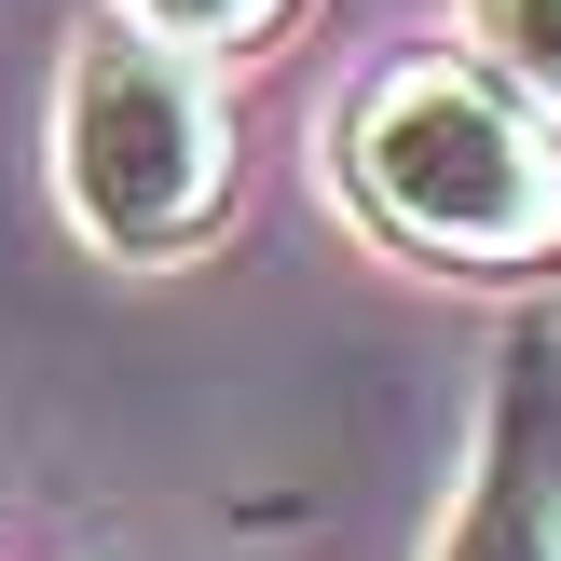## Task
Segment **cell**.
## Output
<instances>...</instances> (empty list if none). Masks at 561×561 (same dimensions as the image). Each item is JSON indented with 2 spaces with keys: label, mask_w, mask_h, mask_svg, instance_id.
I'll return each instance as SVG.
<instances>
[{
  "label": "cell",
  "mask_w": 561,
  "mask_h": 561,
  "mask_svg": "<svg viewBox=\"0 0 561 561\" xmlns=\"http://www.w3.org/2000/svg\"><path fill=\"white\" fill-rule=\"evenodd\" d=\"M438 561H561V329H507Z\"/></svg>",
  "instance_id": "3"
},
{
  "label": "cell",
  "mask_w": 561,
  "mask_h": 561,
  "mask_svg": "<svg viewBox=\"0 0 561 561\" xmlns=\"http://www.w3.org/2000/svg\"><path fill=\"white\" fill-rule=\"evenodd\" d=\"M124 14H151L164 42H192V55H261L301 0H124Z\"/></svg>",
  "instance_id": "5"
},
{
  "label": "cell",
  "mask_w": 561,
  "mask_h": 561,
  "mask_svg": "<svg viewBox=\"0 0 561 561\" xmlns=\"http://www.w3.org/2000/svg\"><path fill=\"white\" fill-rule=\"evenodd\" d=\"M466 55L507 69L520 96L561 124V0H466Z\"/></svg>",
  "instance_id": "4"
},
{
  "label": "cell",
  "mask_w": 561,
  "mask_h": 561,
  "mask_svg": "<svg viewBox=\"0 0 561 561\" xmlns=\"http://www.w3.org/2000/svg\"><path fill=\"white\" fill-rule=\"evenodd\" d=\"M356 219L411 261L520 274L561 247V124L480 55H398L329 137Z\"/></svg>",
  "instance_id": "1"
},
{
  "label": "cell",
  "mask_w": 561,
  "mask_h": 561,
  "mask_svg": "<svg viewBox=\"0 0 561 561\" xmlns=\"http://www.w3.org/2000/svg\"><path fill=\"white\" fill-rule=\"evenodd\" d=\"M55 206L110 261H192L233 219V110L219 55L164 42L151 14H110L55 69Z\"/></svg>",
  "instance_id": "2"
}]
</instances>
